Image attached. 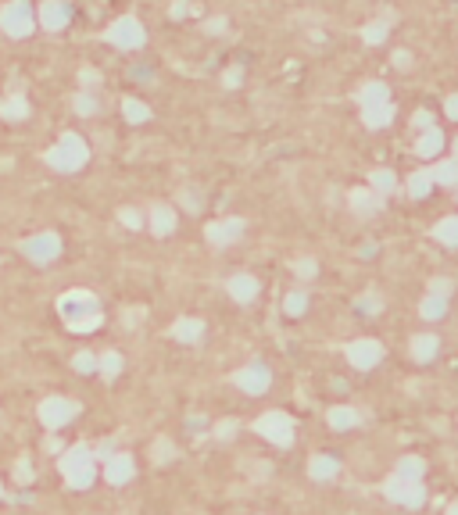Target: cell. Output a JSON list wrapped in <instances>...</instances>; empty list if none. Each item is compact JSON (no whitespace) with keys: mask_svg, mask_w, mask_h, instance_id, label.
<instances>
[{"mask_svg":"<svg viewBox=\"0 0 458 515\" xmlns=\"http://www.w3.org/2000/svg\"><path fill=\"white\" fill-rule=\"evenodd\" d=\"M58 315H61V322L72 333H93L104 322L101 305H97V297L90 290H68V294H61L58 297Z\"/></svg>","mask_w":458,"mask_h":515,"instance_id":"1","label":"cell"},{"mask_svg":"<svg viewBox=\"0 0 458 515\" xmlns=\"http://www.w3.org/2000/svg\"><path fill=\"white\" fill-rule=\"evenodd\" d=\"M58 469H61V476H65V483H68L72 490H86V486L97 479V458H93V451H90L86 444L68 447V451L61 454Z\"/></svg>","mask_w":458,"mask_h":515,"instance_id":"2","label":"cell"},{"mask_svg":"<svg viewBox=\"0 0 458 515\" xmlns=\"http://www.w3.org/2000/svg\"><path fill=\"white\" fill-rule=\"evenodd\" d=\"M86 158H90V147H86V140L76 136V133H65V136L47 151V165H51L54 172H79V168L86 165Z\"/></svg>","mask_w":458,"mask_h":515,"instance_id":"3","label":"cell"},{"mask_svg":"<svg viewBox=\"0 0 458 515\" xmlns=\"http://www.w3.org/2000/svg\"><path fill=\"white\" fill-rule=\"evenodd\" d=\"M33 26H36V15L29 8V0H11V4L0 8V29H4L8 36L22 40V36L33 33Z\"/></svg>","mask_w":458,"mask_h":515,"instance_id":"4","label":"cell"},{"mask_svg":"<svg viewBox=\"0 0 458 515\" xmlns=\"http://www.w3.org/2000/svg\"><path fill=\"white\" fill-rule=\"evenodd\" d=\"M22 254L33 265H51L61 254V240H58V233H36V236L22 240Z\"/></svg>","mask_w":458,"mask_h":515,"instance_id":"5","label":"cell"},{"mask_svg":"<svg viewBox=\"0 0 458 515\" xmlns=\"http://www.w3.org/2000/svg\"><path fill=\"white\" fill-rule=\"evenodd\" d=\"M104 40L115 44V47H122V51H136V47H143L147 33H143V26L133 15H126V19H115V26L104 33Z\"/></svg>","mask_w":458,"mask_h":515,"instance_id":"6","label":"cell"},{"mask_svg":"<svg viewBox=\"0 0 458 515\" xmlns=\"http://www.w3.org/2000/svg\"><path fill=\"white\" fill-rule=\"evenodd\" d=\"M76 415H79V404H76L72 397H47V401H40V422H44L47 429H61V426H68Z\"/></svg>","mask_w":458,"mask_h":515,"instance_id":"7","label":"cell"},{"mask_svg":"<svg viewBox=\"0 0 458 515\" xmlns=\"http://www.w3.org/2000/svg\"><path fill=\"white\" fill-rule=\"evenodd\" d=\"M255 429H258V437H265V440H273V444H290V440H294V422H290L283 412L262 415V419L255 422Z\"/></svg>","mask_w":458,"mask_h":515,"instance_id":"8","label":"cell"},{"mask_svg":"<svg viewBox=\"0 0 458 515\" xmlns=\"http://www.w3.org/2000/svg\"><path fill=\"white\" fill-rule=\"evenodd\" d=\"M233 383H237L244 394H265L269 383H273V376H269L265 365H244L240 372H233Z\"/></svg>","mask_w":458,"mask_h":515,"instance_id":"9","label":"cell"},{"mask_svg":"<svg viewBox=\"0 0 458 515\" xmlns=\"http://www.w3.org/2000/svg\"><path fill=\"white\" fill-rule=\"evenodd\" d=\"M204 236L211 240V243H237L240 236H244V218H222V222H211L208 229H204Z\"/></svg>","mask_w":458,"mask_h":515,"instance_id":"10","label":"cell"},{"mask_svg":"<svg viewBox=\"0 0 458 515\" xmlns=\"http://www.w3.org/2000/svg\"><path fill=\"white\" fill-rule=\"evenodd\" d=\"M68 19H72V11H68L65 0H44V8H40V26H44V29L61 33V29L68 26Z\"/></svg>","mask_w":458,"mask_h":515,"instance_id":"11","label":"cell"},{"mask_svg":"<svg viewBox=\"0 0 458 515\" xmlns=\"http://www.w3.org/2000/svg\"><path fill=\"white\" fill-rule=\"evenodd\" d=\"M104 476H108V483L111 486H122V483H129L133 476H136V462H133V454H111L108 458V469H104Z\"/></svg>","mask_w":458,"mask_h":515,"instance_id":"12","label":"cell"},{"mask_svg":"<svg viewBox=\"0 0 458 515\" xmlns=\"http://www.w3.org/2000/svg\"><path fill=\"white\" fill-rule=\"evenodd\" d=\"M225 287H229V297L240 301V305H248V301L258 297V280H255V276H233Z\"/></svg>","mask_w":458,"mask_h":515,"instance_id":"13","label":"cell"},{"mask_svg":"<svg viewBox=\"0 0 458 515\" xmlns=\"http://www.w3.org/2000/svg\"><path fill=\"white\" fill-rule=\"evenodd\" d=\"M175 229V211L168 204H154L151 208V233L154 236H168Z\"/></svg>","mask_w":458,"mask_h":515,"instance_id":"14","label":"cell"},{"mask_svg":"<svg viewBox=\"0 0 458 515\" xmlns=\"http://www.w3.org/2000/svg\"><path fill=\"white\" fill-rule=\"evenodd\" d=\"M204 337V322L200 319H179V322H172V340H179V344H197Z\"/></svg>","mask_w":458,"mask_h":515,"instance_id":"15","label":"cell"},{"mask_svg":"<svg viewBox=\"0 0 458 515\" xmlns=\"http://www.w3.org/2000/svg\"><path fill=\"white\" fill-rule=\"evenodd\" d=\"M358 101H362V108H383V104H390L383 83H365L362 93H358Z\"/></svg>","mask_w":458,"mask_h":515,"instance_id":"16","label":"cell"},{"mask_svg":"<svg viewBox=\"0 0 458 515\" xmlns=\"http://www.w3.org/2000/svg\"><path fill=\"white\" fill-rule=\"evenodd\" d=\"M122 115H126L133 126H140V122L151 118V108H147L143 101H136V97H126V101H122Z\"/></svg>","mask_w":458,"mask_h":515,"instance_id":"17","label":"cell"},{"mask_svg":"<svg viewBox=\"0 0 458 515\" xmlns=\"http://www.w3.org/2000/svg\"><path fill=\"white\" fill-rule=\"evenodd\" d=\"M0 115H4V118H11V122H22L26 115H29V104H26V97H8L4 104H0Z\"/></svg>","mask_w":458,"mask_h":515,"instance_id":"18","label":"cell"},{"mask_svg":"<svg viewBox=\"0 0 458 515\" xmlns=\"http://www.w3.org/2000/svg\"><path fill=\"white\" fill-rule=\"evenodd\" d=\"M387 33H390V19H380V22H369V26L362 29V40L376 47V44H383V40H387Z\"/></svg>","mask_w":458,"mask_h":515,"instance_id":"19","label":"cell"},{"mask_svg":"<svg viewBox=\"0 0 458 515\" xmlns=\"http://www.w3.org/2000/svg\"><path fill=\"white\" fill-rule=\"evenodd\" d=\"M376 358H380V347L369 344V340H362V344L351 347V362H355V365H372Z\"/></svg>","mask_w":458,"mask_h":515,"instance_id":"20","label":"cell"},{"mask_svg":"<svg viewBox=\"0 0 458 515\" xmlns=\"http://www.w3.org/2000/svg\"><path fill=\"white\" fill-rule=\"evenodd\" d=\"M390 115H394L390 104H383V108H365V126H369V129H380V126L390 122Z\"/></svg>","mask_w":458,"mask_h":515,"instance_id":"21","label":"cell"},{"mask_svg":"<svg viewBox=\"0 0 458 515\" xmlns=\"http://www.w3.org/2000/svg\"><path fill=\"white\" fill-rule=\"evenodd\" d=\"M97 369L108 376V379H115L118 372H122V355H115V351H108V355H101L97 358Z\"/></svg>","mask_w":458,"mask_h":515,"instance_id":"22","label":"cell"},{"mask_svg":"<svg viewBox=\"0 0 458 515\" xmlns=\"http://www.w3.org/2000/svg\"><path fill=\"white\" fill-rule=\"evenodd\" d=\"M72 108H76V115H83V118H86V115H97V101H93L90 93H79V97L72 101Z\"/></svg>","mask_w":458,"mask_h":515,"instance_id":"23","label":"cell"},{"mask_svg":"<svg viewBox=\"0 0 458 515\" xmlns=\"http://www.w3.org/2000/svg\"><path fill=\"white\" fill-rule=\"evenodd\" d=\"M72 369H76V372H97V358H93L90 351H79V355L72 358Z\"/></svg>","mask_w":458,"mask_h":515,"instance_id":"24","label":"cell"},{"mask_svg":"<svg viewBox=\"0 0 458 515\" xmlns=\"http://www.w3.org/2000/svg\"><path fill=\"white\" fill-rule=\"evenodd\" d=\"M437 151H440V133L429 129V133L419 140V154H437Z\"/></svg>","mask_w":458,"mask_h":515,"instance_id":"25","label":"cell"},{"mask_svg":"<svg viewBox=\"0 0 458 515\" xmlns=\"http://www.w3.org/2000/svg\"><path fill=\"white\" fill-rule=\"evenodd\" d=\"M305 305H308V297L297 290V294H287V301H283V308H287V315H301L305 312Z\"/></svg>","mask_w":458,"mask_h":515,"instance_id":"26","label":"cell"},{"mask_svg":"<svg viewBox=\"0 0 458 515\" xmlns=\"http://www.w3.org/2000/svg\"><path fill=\"white\" fill-rule=\"evenodd\" d=\"M333 469H337V462H333V458H315V462H312V476H315V479L333 476Z\"/></svg>","mask_w":458,"mask_h":515,"instance_id":"27","label":"cell"},{"mask_svg":"<svg viewBox=\"0 0 458 515\" xmlns=\"http://www.w3.org/2000/svg\"><path fill=\"white\" fill-rule=\"evenodd\" d=\"M118 218H122L129 229H143V215H140L136 208H122V211H118Z\"/></svg>","mask_w":458,"mask_h":515,"instance_id":"28","label":"cell"},{"mask_svg":"<svg viewBox=\"0 0 458 515\" xmlns=\"http://www.w3.org/2000/svg\"><path fill=\"white\" fill-rule=\"evenodd\" d=\"M237 429H240V422H237V419H225V422H218V426H215V437L229 440V437H233Z\"/></svg>","mask_w":458,"mask_h":515,"instance_id":"29","label":"cell"},{"mask_svg":"<svg viewBox=\"0 0 458 515\" xmlns=\"http://www.w3.org/2000/svg\"><path fill=\"white\" fill-rule=\"evenodd\" d=\"M437 236L447 240V243H454V240H458V222H440V225H437Z\"/></svg>","mask_w":458,"mask_h":515,"instance_id":"30","label":"cell"},{"mask_svg":"<svg viewBox=\"0 0 458 515\" xmlns=\"http://www.w3.org/2000/svg\"><path fill=\"white\" fill-rule=\"evenodd\" d=\"M225 26H229V22H225L222 15H215V19H208V22H204V33H211V36H222V33H225Z\"/></svg>","mask_w":458,"mask_h":515,"instance_id":"31","label":"cell"},{"mask_svg":"<svg viewBox=\"0 0 458 515\" xmlns=\"http://www.w3.org/2000/svg\"><path fill=\"white\" fill-rule=\"evenodd\" d=\"M351 204H355L358 211H372V208H376V197H369V193H362V190H358V193L351 197Z\"/></svg>","mask_w":458,"mask_h":515,"instance_id":"32","label":"cell"},{"mask_svg":"<svg viewBox=\"0 0 458 515\" xmlns=\"http://www.w3.org/2000/svg\"><path fill=\"white\" fill-rule=\"evenodd\" d=\"M172 454H175V447H172L168 440H158V444H154V462H168Z\"/></svg>","mask_w":458,"mask_h":515,"instance_id":"33","label":"cell"},{"mask_svg":"<svg viewBox=\"0 0 458 515\" xmlns=\"http://www.w3.org/2000/svg\"><path fill=\"white\" fill-rule=\"evenodd\" d=\"M294 272L301 280H308V276H315V262H312V258H301V262H294Z\"/></svg>","mask_w":458,"mask_h":515,"instance_id":"34","label":"cell"},{"mask_svg":"<svg viewBox=\"0 0 458 515\" xmlns=\"http://www.w3.org/2000/svg\"><path fill=\"white\" fill-rule=\"evenodd\" d=\"M372 183H376V190H390V186H394V175L380 168V172H372Z\"/></svg>","mask_w":458,"mask_h":515,"instance_id":"35","label":"cell"},{"mask_svg":"<svg viewBox=\"0 0 458 515\" xmlns=\"http://www.w3.org/2000/svg\"><path fill=\"white\" fill-rule=\"evenodd\" d=\"M183 204H186V211H200V193L197 190H183Z\"/></svg>","mask_w":458,"mask_h":515,"instance_id":"36","label":"cell"},{"mask_svg":"<svg viewBox=\"0 0 458 515\" xmlns=\"http://www.w3.org/2000/svg\"><path fill=\"white\" fill-rule=\"evenodd\" d=\"M240 79H244V72H240V68H229V72L222 76V83H225L229 90H233V86H240Z\"/></svg>","mask_w":458,"mask_h":515,"instance_id":"37","label":"cell"},{"mask_svg":"<svg viewBox=\"0 0 458 515\" xmlns=\"http://www.w3.org/2000/svg\"><path fill=\"white\" fill-rule=\"evenodd\" d=\"M426 190H429V175H422V172H419V175L412 179V193L419 197V193H426Z\"/></svg>","mask_w":458,"mask_h":515,"instance_id":"38","label":"cell"},{"mask_svg":"<svg viewBox=\"0 0 458 515\" xmlns=\"http://www.w3.org/2000/svg\"><path fill=\"white\" fill-rule=\"evenodd\" d=\"M330 422H333V426H351V422H355V415H351V412H333V415H330Z\"/></svg>","mask_w":458,"mask_h":515,"instance_id":"39","label":"cell"},{"mask_svg":"<svg viewBox=\"0 0 458 515\" xmlns=\"http://www.w3.org/2000/svg\"><path fill=\"white\" fill-rule=\"evenodd\" d=\"M97 79H101V76H97V68H83V72H79V83H83V86H93Z\"/></svg>","mask_w":458,"mask_h":515,"instance_id":"40","label":"cell"},{"mask_svg":"<svg viewBox=\"0 0 458 515\" xmlns=\"http://www.w3.org/2000/svg\"><path fill=\"white\" fill-rule=\"evenodd\" d=\"M437 179H440V183H451V179H454V165H440V168H437Z\"/></svg>","mask_w":458,"mask_h":515,"instance_id":"41","label":"cell"},{"mask_svg":"<svg viewBox=\"0 0 458 515\" xmlns=\"http://www.w3.org/2000/svg\"><path fill=\"white\" fill-rule=\"evenodd\" d=\"M15 472H19V479H22V483H26V479H33V465H29L26 458L19 462V469H15Z\"/></svg>","mask_w":458,"mask_h":515,"instance_id":"42","label":"cell"},{"mask_svg":"<svg viewBox=\"0 0 458 515\" xmlns=\"http://www.w3.org/2000/svg\"><path fill=\"white\" fill-rule=\"evenodd\" d=\"M394 65H397V68H408V65H412V54H408V51H397V54H394Z\"/></svg>","mask_w":458,"mask_h":515,"instance_id":"43","label":"cell"},{"mask_svg":"<svg viewBox=\"0 0 458 515\" xmlns=\"http://www.w3.org/2000/svg\"><path fill=\"white\" fill-rule=\"evenodd\" d=\"M190 11V4H186V0H175V4H172V19H183Z\"/></svg>","mask_w":458,"mask_h":515,"instance_id":"44","label":"cell"},{"mask_svg":"<svg viewBox=\"0 0 458 515\" xmlns=\"http://www.w3.org/2000/svg\"><path fill=\"white\" fill-rule=\"evenodd\" d=\"M447 115L458 118V97H447Z\"/></svg>","mask_w":458,"mask_h":515,"instance_id":"45","label":"cell"},{"mask_svg":"<svg viewBox=\"0 0 458 515\" xmlns=\"http://www.w3.org/2000/svg\"><path fill=\"white\" fill-rule=\"evenodd\" d=\"M415 126H429V111H419V115H415Z\"/></svg>","mask_w":458,"mask_h":515,"instance_id":"46","label":"cell"}]
</instances>
